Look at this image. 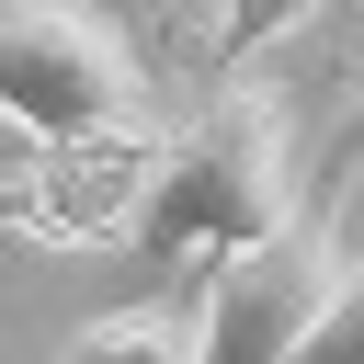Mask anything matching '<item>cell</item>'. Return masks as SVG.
Listing matches in <instances>:
<instances>
[{
  "label": "cell",
  "mask_w": 364,
  "mask_h": 364,
  "mask_svg": "<svg viewBox=\"0 0 364 364\" xmlns=\"http://www.w3.org/2000/svg\"><path fill=\"white\" fill-rule=\"evenodd\" d=\"M284 216H296V125H284V91L228 80V91H205L193 125H171L159 182H148V216H136V250L148 262H216V250L273 239Z\"/></svg>",
  "instance_id": "cell-1"
},
{
  "label": "cell",
  "mask_w": 364,
  "mask_h": 364,
  "mask_svg": "<svg viewBox=\"0 0 364 364\" xmlns=\"http://www.w3.org/2000/svg\"><path fill=\"white\" fill-rule=\"evenodd\" d=\"M341 273L353 262H341V228L318 205H296L250 250H216L205 262V296H193V364H296L307 330L330 318Z\"/></svg>",
  "instance_id": "cell-2"
},
{
  "label": "cell",
  "mask_w": 364,
  "mask_h": 364,
  "mask_svg": "<svg viewBox=\"0 0 364 364\" xmlns=\"http://www.w3.org/2000/svg\"><path fill=\"white\" fill-rule=\"evenodd\" d=\"M125 114H148V68L91 0H0V125L80 136Z\"/></svg>",
  "instance_id": "cell-3"
},
{
  "label": "cell",
  "mask_w": 364,
  "mask_h": 364,
  "mask_svg": "<svg viewBox=\"0 0 364 364\" xmlns=\"http://www.w3.org/2000/svg\"><path fill=\"white\" fill-rule=\"evenodd\" d=\"M159 125L125 114V125H80V136H34V159L0 182V228L34 239V250H102V239H136L148 216V182H159Z\"/></svg>",
  "instance_id": "cell-4"
},
{
  "label": "cell",
  "mask_w": 364,
  "mask_h": 364,
  "mask_svg": "<svg viewBox=\"0 0 364 364\" xmlns=\"http://www.w3.org/2000/svg\"><path fill=\"white\" fill-rule=\"evenodd\" d=\"M57 364H193V307L171 296H136V307H102L91 330H68Z\"/></svg>",
  "instance_id": "cell-5"
},
{
  "label": "cell",
  "mask_w": 364,
  "mask_h": 364,
  "mask_svg": "<svg viewBox=\"0 0 364 364\" xmlns=\"http://www.w3.org/2000/svg\"><path fill=\"white\" fill-rule=\"evenodd\" d=\"M296 23H318V0H216V68L239 80L262 46H284Z\"/></svg>",
  "instance_id": "cell-6"
},
{
  "label": "cell",
  "mask_w": 364,
  "mask_h": 364,
  "mask_svg": "<svg viewBox=\"0 0 364 364\" xmlns=\"http://www.w3.org/2000/svg\"><path fill=\"white\" fill-rule=\"evenodd\" d=\"M296 364H364V262L341 273V296H330V318L307 330V353Z\"/></svg>",
  "instance_id": "cell-7"
}]
</instances>
